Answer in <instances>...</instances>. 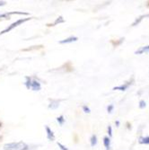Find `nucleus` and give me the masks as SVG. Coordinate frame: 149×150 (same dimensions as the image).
I'll list each match as a JSON object with an SVG mask.
<instances>
[{
	"mask_svg": "<svg viewBox=\"0 0 149 150\" xmlns=\"http://www.w3.org/2000/svg\"><path fill=\"white\" fill-rule=\"evenodd\" d=\"M115 125H116V127H119V125H120L119 120H116V121H115Z\"/></svg>",
	"mask_w": 149,
	"mask_h": 150,
	"instance_id": "22",
	"label": "nucleus"
},
{
	"mask_svg": "<svg viewBox=\"0 0 149 150\" xmlns=\"http://www.w3.org/2000/svg\"><path fill=\"white\" fill-rule=\"evenodd\" d=\"M97 142H98V140H97V136L95 135V134H93V135H92V137H91V139H90V143H91V146H95L96 145H97Z\"/></svg>",
	"mask_w": 149,
	"mask_h": 150,
	"instance_id": "12",
	"label": "nucleus"
},
{
	"mask_svg": "<svg viewBox=\"0 0 149 150\" xmlns=\"http://www.w3.org/2000/svg\"><path fill=\"white\" fill-rule=\"evenodd\" d=\"M138 107L139 109H145L146 107V102L145 100H140L138 103Z\"/></svg>",
	"mask_w": 149,
	"mask_h": 150,
	"instance_id": "16",
	"label": "nucleus"
},
{
	"mask_svg": "<svg viewBox=\"0 0 149 150\" xmlns=\"http://www.w3.org/2000/svg\"><path fill=\"white\" fill-rule=\"evenodd\" d=\"M83 111H84L85 113H90V112H91L90 108H89L87 105H84V106H83Z\"/></svg>",
	"mask_w": 149,
	"mask_h": 150,
	"instance_id": "20",
	"label": "nucleus"
},
{
	"mask_svg": "<svg viewBox=\"0 0 149 150\" xmlns=\"http://www.w3.org/2000/svg\"><path fill=\"white\" fill-rule=\"evenodd\" d=\"M2 126V123H1V122H0V127H1Z\"/></svg>",
	"mask_w": 149,
	"mask_h": 150,
	"instance_id": "24",
	"label": "nucleus"
},
{
	"mask_svg": "<svg viewBox=\"0 0 149 150\" xmlns=\"http://www.w3.org/2000/svg\"><path fill=\"white\" fill-rule=\"evenodd\" d=\"M114 110V105L113 104H109L107 106V112L108 113H112Z\"/></svg>",
	"mask_w": 149,
	"mask_h": 150,
	"instance_id": "18",
	"label": "nucleus"
},
{
	"mask_svg": "<svg viewBox=\"0 0 149 150\" xmlns=\"http://www.w3.org/2000/svg\"><path fill=\"white\" fill-rule=\"evenodd\" d=\"M6 5V2L5 1H0V6H3Z\"/></svg>",
	"mask_w": 149,
	"mask_h": 150,
	"instance_id": "23",
	"label": "nucleus"
},
{
	"mask_svg": "<svg viewBox=\"0 0 149 150\" xmlns=\"http://www.w3.org/2000/svg\"><path fill=\"white\" fill-rule=\"evenodd\" d=\"M103 145L106 150H111V138L105 136L103 138Z\"/></svg>",
	"mask_w": 149,
	"mask_h": 150,
	"instance_id": "9",
	"label": "nucleus"
},
{
	"mask_svg": "<svg viewBox=\"0 0 149 150\" xmlns=\"http://www.w3.org/2000/svg\"><path fill=\"white\" fill-rule=\"evenodd\" d=\"M108 134H109V136H108L109 138H112V128L111 125L108 126Z\"/></svg>",
	"mask_w": 149,
	"mask_h": 150,
	"instance_id": "19",
	"label": "nucleus"
},
{
	"mask_svg": "<svg viewBox=\"0 0 149 150\" xmlns=\"http://www.w3.org/2000/svg\"><path fill=\"white\" fill-rule=\"evenodd\" d=\"M7 16H10V15H24V16H28L29 13H26V12H17V11H15V12H11V13H6Z\"/></svg>",
	"mask_w": 149,
	"mask_h": 150,
	"instance_id": "14",
	"label": "nucleus"
},
{
	"mask_svg": "<svg viewBox=\"0 0 149 150\" xmlns=\"http://www.w3.org/2000/svg\"><path fill=\"white\" fill-rule=\"evenodd\" d=\"M65 120H65V118H64L63 115H60L59 117L57 118V121L59 122V124L60 126H62V125L65 123Z\"/></svg>",
	"mask_w": 149,
	"mask_h": 150,
	"instance_id": "15",
	"label": "nucleus"
},
{
	"mask_svg": "<svg viewBox=\"0 0 149 150\" xmlns=\"http://www.w3.org/2000/svg\"><path fill=\"white\" fill-rule=\"evenodd\" d=\"M144 18H146V15H142V16H139L138 17H137L136 19H135V21L133 22V23L131 24L132 27H135V26H138L142 21Z\"/></svg>",
	"mask_w": 149,
	"mask_h": 150,
	"instance_id": "10",
	"label": "nucleus"
},
{
	"mask_svg": "<svg viewBox=\"0 0 149 150\" xmlns=\"http://www.w3.org/2000/svg\"><path fill=\"white\" fill-rule=\"evenodd\" d=\"M29 20H31V18H23V19L17 20L16 22H15V23H13L12 24H10V25L7 27V28H6V29L3 30L2 32H0V35H3V34H5V33H6L10 32V31H12L13 28H16V27H17V26H19V25H21V24H23V23H25V22H27V21H29Z\"/></svg>",
	"mask_w": 149,
	"mask_h": 150,
	"instance_id": "2",
	"label": "nucleus"
},
{
	"mask_svg": "<svg viewBox=\"0 0 149 150\" xmlns=\"http://www.w3.org/2000/svg\"><path fill=\"white\" fill-rule=\"evenodd\" d=\"M25 79H26V81H25V83H24V85H25V86H26V88L27 89H31V85H32V77H30V76H26L25 77Z\"/></svg>",
	"mask_w": 149,
	"mask_h": 150,
	"instance_id": "13",
	"label": "nucleus"
},
{
	"mask_svg": "<svg viewBox=\"0 0 149 150\" xmlns=\"http://www.w3.org/2000/svg\"><path fill=\"white\" fill-rule=\"evenodd\" d=\"M58 146H59V148H60L61 150H68V148L66 147L64 145H62V144H61V143H59V142H58Z\"/></svg>",
	"mask_w": 149,
	"mask_h": 150,
	"instance_id": "21",
	"label": "nucleus"
},
{
	"mask_svg": "<svg viewBox=\"0 0 149 150\" xmlns=\"http://www.w3.org/2000/svg\"><path fill=\"white\" fill-rule=\"evenodd\" d=\"M138 143L140 145H149V136H146V137H140L138 139Z\"/></svg>",
	"mask_w": 149,
	"mask_h": 150,
	"instance_id": "11",
	"label": "nucleus"
},
{
	"mask_svg": "<svg viewBox=\"0 0 149 150\" xmlns=\"http://www.w3.org/2000/svg\"><path fill=\"white\" fill-rule=\"evenodd\" d=\"M65 22V20L63 19V17L62 16H59V18H57L56 19V21L54 22V23H53V25H56V24H58V23H63Z\"/></svg>",
	"mask_w": 149,
	"mask_h": 150,
	"instance_id": "17",
	"label": "nucleus"
},
{
	"mask_svg": "<svg viewBox=\"0 0 149 150\" xmlns=\"http://www.w3.org/2000/svg\"><path fill=\"white\" fill-rule=\"evenodd\" d=\"M49 109H51V110H56L59 107V102L58 100H50V103L49 104Z\"/></svg>",
	"mask_w": 149,
	"mask_h": 150,
	"instance_id": "8",
	"label": "nucleus"
},
{
	"mask_svg": "<svg viewBox=\"0 0 149 150\" xmlns=\"http://www.w3.org/2000/svg\"><path fill=\"white\" fill-rule=\"evenodd\" d=\"M148 52H149V45H145V46H142L138 48L135 51V54H136V55H142L144 53H148Z\"/></svg>",
	"mask_w": 149,
	"mask_h": 150,
	"instance_id": "5",
	"label": "nucleus"
},
{
	"mask_svg": "<svg viewBox=\"0 0 149 150\" xmlns=\"http://www.w3.org/2000/svg\"><path fill=\"white\" fill-rule=\"evenodd\" d=\"M4 149L5 150H28L29 146L23 141L12 142L4 145Z\"/></svg>",
	"mask_w": 149,
	"mask_h": 150,
	"instance_id": "1",
	"label": "nucleus"
},
{
	"mask_svg": "<svg viewBox=\"0 0 149 150\" xmlns=\"http://www.w3.org/2000/svg\"><path fill=\"white\" fill-rule=\"evenodd\" d=\"M45 129H46V132H47V138H48V139L50 140V141L55 140V135H54L53 131L49 129V127L46 126Z\"/></svg>",
	"mask_w": 149,
	"mask_h": 150,
	"instance_id": "7",
	"label": "nucleus"
},
{
	"mask_svg": "<svg viewBox=\"0 0 149 150\" xmlns=\"http://www.w3.org/2000/svg\"><path fill=\"white\" fill-rule=\"evenodd\" d=\"M134 82H135V79H134V77L132 76L128 82H125L124 84L120 85V86H114V87L112 88V90H113V91L118 90V91H121V92H125L126 90H128V89L134 84Z\"/></svg>",
	"mask_w": 149,
	"mask_h": 150,
	"instance_id": "3",
	"label": "nucleus"
},
{
	"mask_svg": "<svg viewBox=\"0 0 149 150\" xmlns=\"http://www.w3.org/2000/svg\"><path fill=\"white\" fill-rule=\"evenodd\" d=\"M78 38L76 37V36H70L68 38H66L65 40H62L59 42L60 44H65V43H71V42H77Z\"/></svg>",
	"mask_w": 149,
	"mask_h": 150,
	"instance_id": "6",
	"label": "nucleus"
},
{
	"mask_svg": "<svg viewBox=\"0 0 149 150\" xmlns=\"http://www.w3.org/2000/svg\"><path fill=\"white\" fill-rule=\"evenodd\" d=\"M31 89L32 91H40L42 89V85L39 81H37L36 79L32 80V85H31Z\"/></svg>",
	"mask_w": 149,
	"mask_h": 150,
	"instance_id": "4",
	"label": "nucleus"
}]
</instances>
